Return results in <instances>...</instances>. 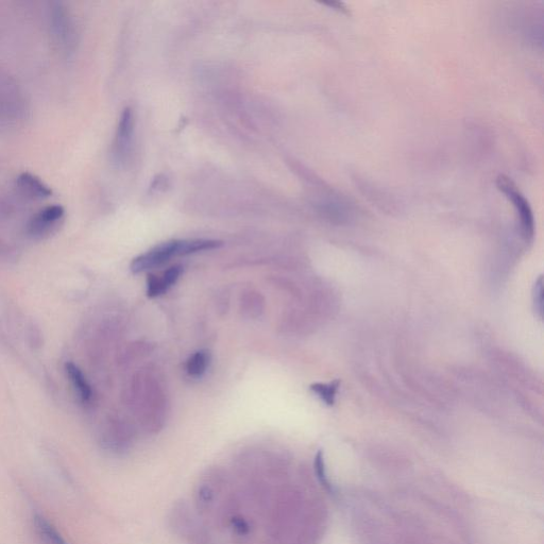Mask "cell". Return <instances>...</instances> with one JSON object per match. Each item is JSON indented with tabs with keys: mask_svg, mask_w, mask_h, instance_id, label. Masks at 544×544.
Returning a JSON list of instances; mask_svg holds the SVG:
<instances>
[{
	"mask_svg": "<svg viewBox=\"0 0 544 544\" xmlns=\"http://www.w3.org/2000/svg\"><path fill=\"white\" fill-rule=\"evenodd\" d=\"M223 246L220 241L184 240L163 243L135 258L131 263L133 274H140L149 269L162 266L176 257H184L201 251L214 250Z\"/></svg>",
	"mask_w": 544,
	"mask_h": 544,
	"instance_id": "6da1fadb",
	"label": "cell"
},
{
	"mask_svg": "<svg viewBox=\"0 0 544 544\" xmlns=\"http://www.w3.org/2000/svg\"><path fill=\"white\" fill-rule=\"evenodd\" d=\"M174 532L192 544H207L208 534L194 509L186 502L174 505L169 516Z\"/></svg>",
	"mask_w": 544,
	"mask_h": 544,
	"instance_id": "7a4b0ae2",
	"label": "cell"
},
{
	"mask_svg": "<svg viewBox=\"0 0 544 544\" xmlns=\"http://www.w3.org/2000/svg\"><path fill=\"white\" fill-rule=\"evenodd\" d=\"M50 29L58 47L64 54L74 53L77 44V29L70 11L61 3L50 9Z\"/></svg>",
	"mask_w": 544,
	"mask_h": 544,
	"instance_id": "3957f363",
	"label": "cell"
},
{
	"mask_svg": "<svg viewBox=\"0 0 544 544\" xmlns=\"http://www.w3.org/2000/svg\"><path fill=\"white\" fill-rule=\"evenodd\" d=\"M134 135V115L125 108L119 117L112 146V159L117 166H124L130 159Z\"/></svg>",
	"mask_w": 544,
	"mask_h": 544,
	"instance_id": "277c9868",
	"label": "cell"
},
{
	"mask_svg": "<svg viewBox=\"0 0 544 544\" xmlns=\"http://www.w3.org/2000/svg\"><path fill=\"white\" fill-rule=\"evenodd\" d=\"M499 189L513 201L518 213L520 214L522 228L527 240H532L535 233V223L533 212L529 206V203L525 198L517 191L514 184L505 178L499 179Z\"/></svg>",
	"mask_w": 544,
	"mask_h": 544,
	"instance_id": "5b68a950",
	"label": "cell"
},
{
	"mask_svg": "<svg viewBox=\"0 0 544 544\" xmlns=\"http://www.w3.org/2000/svg\"><path fill=\"white\" fill-rule=\"evenodd\" d=\"M65 217V209L60 204L48 206L34 215L29 223V232L33 236H42L55 229Z\"/></svg>",
	"mask_w": 544,
	"mask_h": 544,
	"instance_id": "8992f818",
	"label": "cell"
},
{
	"mask_svg": "<svg viewBox=\"0 0 544 544\" xmlns=\"http://www.w3.org/2000/svg\"><path fill=\"white\" fill-rule=\"evenodd\" d=\"M20 191L30 199L45 200L53 196V190L36 175L25 172L16 178Z\"/></svg>",
	"mask_w": 544,
	"mask_h": 544,
	"instance_id": "52a82bcc",
	"label": "cell"
},
{
	"mask_svg": "<svg viewBox=\"0 0 544 544\" xmlns=\"http://www.w3.org/2000/svg\"><path fill=\"white\" fill-rule=\"evenodd\" d=\"M32 531L38 544H68L53 522L41 514L33 515Z\"/></svg>",
	"mask_w": 544,
	"mask_h": 544,
	"instance_id": "ba28073f",
	"label": "cell"
},
{
	"mask_svg": "<svg viewBox=\"0 0 544 544\" xmlns=\"http://www.w3.org/2000/svg\"><path fill=\"white\" fill-rule=\"evenodd\" d=\"M67 376L70 377L71 382L79 394V397L83 402H88L92 398V388L87 379L83 376L82 371L73 363L66 364Z\"/></svg>",
	"mask_w": 544,
	"mask_h": 544,
	"instance_id": "9c48e42d",
	"label": "cell"
},
{
	"mask_svg": "<svg viewBox=\"0 0 544 544\" xmlns=\"http://www.w3.org/2000/svg\"><path fill=\"white\" fill-rule=\"evenodd\" d=\"M211 361V354L207 350L196 352L186 363V371L193 378L202 377L207 372Z\"/></svg>",
	"mask_w": 544,
	"mask_h": 544,
	"instance_id": "30bf717a",
	"label": "cell"
},
{
	"mask_svg": "<svg viewBox=\"0 0 544 544\" xmlns=\"http://www.w3.org/2000/svg\"><path fill=\"white\" fill-rule=\"evenodd\" d=\"M339 385V381H334L330 384L316 383L311 386V390L318 395L323 402H326L328 405H333L335 403Z\"/></svg>",
	"mask_w": 544,
	"mask_h": 544,
	"instance_id": "8fae6325",
	"label": "cell"
},
{
	"mask_svg": "<svg viewBox=\"0 0 544 544\" xmlns=\"http://www.w3.org/2000/svg\"><path fill=\"white\" fill-rule=\"evenodd\" d=\"M183 272V267L176 265L167 269L160 278L163 292L166 293L170 287L177 283Z\"/></svg>",
	"mask_w": 544,
	"mask_h": 544,
	"instance_id": "7c38bea8",
	"label": "cell"
},
{
	"mask_svg": "<svg viewBox=\"0 0 544 544\" xmlns=\"http://www.w3.org/2000/svg\"><path fill=\"white\" fill-rule=\"evenodd\" d=\"M160 278L156 275H150L147 279V295L149 298H156L163 295Z\"/></svg>",
	"mask_w": 544,
	"mask_h": 544,
	"instance_id": "4fadbf2b",
	"label": "cell"
},
{
	"mask_svg": "<svg viewBox=\"0 0 544 544\" xmlns=\"http://www.w3.org/2000/svg\"><path fill=\"white\" fill-rule=\"evenodd\" d=\"M534 304L535 310L538 312L540 318L543 313V279L540 277L534 287Z\"/></svg>",
	"mask_w": 544,
	"mask_h": 544,
	"instance_id": "5bb4252c",
	"label": "cell"
}]
</instances>
